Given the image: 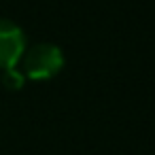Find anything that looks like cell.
I'll list each match as a JSON object with an SVG mask.
<instances>
[{
  "label": "cell",
  "mask_w": 155,
  "mask_h": 155,
  "mask_svg": "<svg viewBox=\"0 0 155 155\" xmlns=\"http://www.w3.org/2000/svg\"><path fill=\"white\" fill-rule=\"evenodd\" d=\"M64 66V53L53 43H38L24 51L21 55V72L28 79L45 81L55 77Z\"/></svg>",
  "instance_id": "cell-1"
},
{
  "label": "cell",
  "mask_w": 155,
  "mask_h": 155,
  "mask_svg": "<svg viewBox=\"0 0 155 155\" xmlns=\"http://www.w3.org/2000/svg\"><path fill=\"white\" fill-rule=\"evenodd\" d=\"M24 51H26L24 30L9 19H0V70L15 68Z\"/></svg>",
  "instance_id": "cell-2"
},
{
  "label": "cell",
  "mask_w": 155,
  "mask_h": 155,
  "mask_svg": "<svg viewBox=\"0 0 155 155\" xmlns=\"http://www.w3.org/2000/svg\"><path fill=\"white\" fill-rule=\"evenodd\" d=\"M2 85L7 87V89H11V91H17V89H21L24 87V83H26V77H24V72L19 70V68H7V70H2Z\"/></svg>",
  "instance_id": "cell-3"
}]
</instances>
